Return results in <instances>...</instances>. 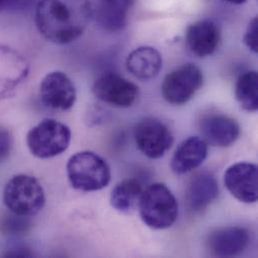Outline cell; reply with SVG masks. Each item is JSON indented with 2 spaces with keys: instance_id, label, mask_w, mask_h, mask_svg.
I'll return each instance as SVG.
<instances>
[{
  "instance_id": "6da1fadb",
  "label": "cell",
  "mask_w": 258,
  "mask_h": 258,
  "mask_svg": "<svg viewBox=\"0 0 258 258\" xmlns=\"http://www.w3.org/2000/svg\"><path fill=\"white\" fill-rule=\"evenodd\" d=\"M91 15L89 0H40L35 9V23L45 39L68 44L83 34Z\"/></svg>"
},
{
  "instance_id": "7402d4cb",
  "label": "cell",
  "mask_w": 258,
  "mask_h": 258,
  "mask_svg": "<svg viewBox=\"0 0 258 258\" xmlns=\"http://www.w3.org/2000/svg\"><path fill=\"white\" fill-rule=\"evenodd\" d=\"M246 46L253 52L258 51V18L254 17L247 26L246 32L243 37Z\"/></svg>"
},
{
  "instance_id": "603a6c76",
  "label": "cell",
  "mask_w": 258,
  "mask_h": 258,
  "mask_svg": "<svg viewBox=\"0 0 258 258\" xmlns=\"http://www.w3.org/2000/svg\"><path fill=\"white\" fill-rule=\"evenodd\" d=\"M12 135L8 130L0 127V162L4 161L12 149Z\"/></svg>"
},
{
  "instance_id": "9c48e42d",
  "label": "cell",
  "mask_w": 258,
  "mask_h": 258,
  "mask_svg": "<svg viewBox=\"0 0 258 258\" xmlns=\"http://www.w3.org/2000/svg\"><path fill=\"white\" fill-rule=\"evenodd\" d=\"M42 104L51 110L68 111L77 100L73 81L62 72H52L44 77L39 87Z\"/></svg>"
},
{
  "instance_id": "ffe728a7",
  "label": "cell",
  "mask_w": 258,
  "mask_h": 258,
  "mask_svg": "<svg viewBox=\"0 0 258 258\" xmlns=\"http://www.w3.org/2000/svg\"><path fill=\"white\" fill-rule=\"evenodd\" d=\"M235 96L241 108L247 112L258 109V74L255 71L243 74L235 86Z\"/></svg>"
},
{
  "instance_id": "52a82bcc",
  "label": "cell",
  "mask_w": 258,
  "mask_h": 258,
  "mask_svg": "<svg viewBox=\"0 0 258 258\" xmlns=\"http://www.w3.org/2000/svg\"><path fill=\"white\" fill-rule=\"evenodd\" d=\"M135 142L138 149L150 159H159L171 148L173 136L168 127L159 120H142L135 128Z\"/></svg>"
},
{
  "instance_id": "4fadbf2b",
  "label": "cell",
  "mask_w": 258,
  "mask_h": 258,
  "mask_svg": "<svg viewBox=\"0 0 258 258\" xmlns=\"http://www.w3.org/2000/svg\"><path fill=\"white\" fill-rule=\"evenodd\" d=\"M200 131L207 144L228 147L239 138L240 126L231 117L222 114H211L202 118Z\"/></svg>"
},
{
  "instance_id": "5b68a950",
  "label": "cell",
  "mask_w": 258,
  "mask_h": 258,
  "mask_svg": "<svg viewBox=\"0 0 258 258\" xmlns=\"http://www.w3.org/2000/svg\"><path fill=\"white\" fill-rule=\"evenodd\" d=\"M71 129L53 119H45L27 133L26 144L30 153L40 159H49L63 153L70 146Z\"/></svg>"
},
{
  "instance_id": "8992f818",
  "label": "cell",
  "mask_w": 258,
  "mask_h": 258,
  "mask_svg": "<svg viewBox=\"0 0 258 258\" xmlns=\"http://www.w3.org/2000/svg\"><path fill=\"white\" fill-rule=\"evenodd\" d=\"M202 85V71L196 64L188 62L166 76L162 85V94L168 103L180 106L188 103Z\"/></svg>"
},
{
  "instance_id": "3957f363",
  "label": "cell",
  "mask_w": 258,
  "mask_h": 258,
  "mask_svg": "<svg viewBox=\"0 0 258 258\" xmlns=\"http://www.w3.org/2000/svg\"><path fill=\"white\" fill-rule=\"evenodd\" d=\"M138 206L141 219L153 229L169 228L178 217L177 200L162 183H155L143 191Z\"/></svg>"
},
{
  "instance_id": "8fae6325",
  "label": "cell",
  "mask_w": 258,
  "mask_h": 258,
  "mask_svg": "<svg viewBox=\"0 0 258 258\" xmlns=\"http://www.w3.org/2000/svg\"><path fill=\"white\" fill-rule=\"evenodd\" d=\"M27 60L17 50L0 45V101L9 97L26 80Z\"/></svg>"
},
{
  "instance_id": "cb8c5ba5",
  "label": "cell",
  "mask_w": 258,
  "mask_h": 258,
  "mask_svg": "<svg viewBox=\"0 0 258 258\" xmlns=\"http://www.w3.org/2000/svg\"><path fill=\"white\" fill-rule=\"evenodd\" d=\"M31 255H32V253L30 251H28V249L23 248V247L12 248L4 254V256H6V257H28Z\"/></svg>"
},
{
  "instance_id": "7a4b0ae2",
  "label": "cell",
  "mask_w": 258,
  "mask_h": 258,
  "mask_svg": "<svg viewBox=\"0 0 258 258\" xmlns=\"http://www.w3.org/2000/svg\"><path fill=\"white\" fill-rule=\"evenodd\" d=\"M71 185L79 191L93 192L107 187L111 181V169L100 155L83 151L72 156L67 164Z\"/></svg>"
},
{
  "instance_id": "ac0fdd59",
  "label": "cell",
  "mask_w": 258,
  "mask_h": 258,
  "mask_svg": "<svg viewBox=\"0 0 258 258\" xmlns=\"http://www.w3.org/2000/svg\"><path fill=\"white\" fill-rule=\"evenodd\" d=\"M162 55L152 46H141L133 50L127 58L126 66L130 73L140 80L156 78L162 70Z\"/></svg>"
},
{
  "instance_id": "484cf974",
  "label": "cell",
  "mask_w": 258,
  "mask_h": 258,
  "mask_svg": "<svg viewBox=\"0 0 258 258\" xmlns=\"http://www.w3.org/2000/svg\"><path fill=\"white\" fill-rule=\"evenodd\" d=\"M224 1H227V2L232 3V4H242L247 0H224Z\"/></svg>"
},
{
  "instance_id": "d4e9b609",
  "label": "cell",
  "mask_w": 258,
  "mask_h": 258,
  "mask_svg": "<svg viewBox=\"0 0 258 258\" xmlns=\"http://www.w3.org/2000/svg\"><path fill=\"white\" fill-rule=\"evenodd\" d=\"M23 0H0V11L8 8V7H11V6H14L15 4L17 3H20L22 2Z\"/></svg>"
},
{
  "instance_id": "30bf717a",
  "label": "cell",
  "mask_w": 258,
  "mask_h": 258,
  "mask_svg": "<svg viewBox=\"0 0 258 258\" xmlns=\"http://www.w3.org/2000/svg\"><path fill=\"white\" fill-rule=\"evenodd\" d=\"M228 191L243 203H255L258 199V169L255 164L237 163L224 174Z\"/></svg>"
},
{
  "instance_id": "d6986e66",
  "label": "cell",
  "mask_w": 258,
  "mask_h": 258,
  "mask_svg": "<svg viewBox=\"0 0 258 258\" xmlns=\"http://www.w3.org/2000/svg\"><path fill=\"white\" fill-rule=\"evenodd\" d=\"M142 193L143 188L138 180H124L113 189L110 197L111 205L117 211L129 214L139 205Z\"/></svg>"
},
{
  "instance_id": "5bb4252c",
  "label": "cell",
  "mask_w": 258,
  "mask_h": 258,
  "mask_svg": "<svg viewBox=\"0 0 258 258\" xmlns=\"http://www.w3.org/2000/svg\"><path fill=\"white\" fill-rule=\"evenodd\" d=\"M186 40L192 53L199 57L209 56L219 45L220 31L213 21L200 20L188 27Z\"/></svg>"
},
{
  "instance_id": "277c9868",
  "label": "cell",
  "mask_w": 258,
  "mask_h": 258,
  "mask_svg": "<svg viewBox=\"0 0 258 258\" xmlns=\"http://www.w3.org/2000/svg\"><path fill=\"white\" fill-rule=\"evenodd\" d=\"M3 203L9 212L31 217L45 204V195L38 180L30 175L13 176L3 190Z\"/></svg>"
},
{
  "instance_id": "7c38bea8",
  "label": "cell",
  "mask_w": 258,
  "mask_h": 258,
  "mask_svg": "<svg viewBox=\"0 0 258 258\" xmlns=\"http://www.w3.org/2000/svg\"><path fill=\"white\" fill-rule=\"evenodd\" d=\"M250 241L249 232L242 227H224L208 238V248L217 257H235L242 254Z\"/></svg>"
},
{
  "instance_id": "ba28073f",
  "label": "cell",
  "mask_w": 258,
  "mask_h": 258,
  "mask_svg": "<svg viewBox=\"0 0 258 258\" xmlns=\"http://www.w3.org/2000/svg\"><path fill=\"white\" fill-rule=\"evenodd\" d=\"M93 93L97 99L108 105L117 108H129L136 102L139 89L125 78L114 73H108L95 81Z\"/></svg>"
},
{
  "instance_id": "2e32d148",
  "label": "cell",
  "mask_w": 258,
  "mask_h": 258,
  "mask_svg": "<svg viewBox=\"0 0 258 258\" xmlns=\"http://www.w3.org/2000/svg\"><path fill=\"white\" fill-rule=\"evenodd\" d=\"M135 0H98L95 17L99 25L108 31L122 30L128 20Z\"/></svg>"
},
{
  "instance_id": "e0dca14e",
  "label": "cell",
  "mask_w": 258,
  "mask_h": 258,
  "mask_svg": "<svg viewBox=\"0 0 258 258\" xmlns=\"http://www.w3.org/2000/svg\"><path fill=\"white\" fill-rule=\"evenodd\" d=\"M219 187L216 178L208 172L196 176L189 185L186 200L193 212L205 210L218 196Z\"/></svg>"
},
{
  "instance_id": "44dd1931",
  "label": "cell",
  "mask_w": 258,
  "mask_h": 258,
  "mask_svg": "<svg viewBox=\"0 0 258 258\" xmlns=\"http://www.w3.org/2000/svg\"><path fill=\"white\" fill-rule=\"evenodd\" d=\"M30 221L26 216H20L10 212L0 219V230L4 234L19 235L29 229Z\"/></svg>"
},
{
  "instance_id": "9a60e30c",
  "label": "cell",
  "mask_w": 258,
  "mask_h": 258,
  "mask_svg": "<svg viewBox=\"0 0 258 258\" xmlns=\"http://www.w3.org/2000/svg\"><path fill=\"white\" fill-rule=\"evenodd\" d=\"M207 152L208 147L204 139L199 137L188 138L179 145L172 157V171L179 175L191 172L205 161Z\"/></svg>"
}]
</instances>
